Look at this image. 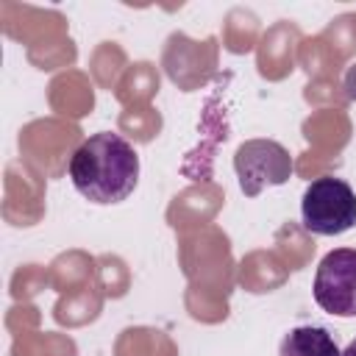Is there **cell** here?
<instances>
[{
  "label": "cell",
  "mask_w": 356,
  "mask_h": 356,
  "mask_svg": "<svg viewBox=\"0 0 356 356\" xmlns=\"http://www.w3.org/2000/svg\"><path fill=\"white\" fill-rule=\"evenodd\" d=\"M300 220L309 234L339 236L356 225V192L348 181L323 175L314 178L300 197Z\"/></svg>",
  "instance_id": "obj_2"
},
{
  "label": "cell",
  "mask_w": 356,
  "mask_h": 356,
  "mask_svg": "<svg viewBox=\"0 0 356 356\" xmlns=\"http://www.w3.org/2000/svg\"><path fill=\"white\" fill-rule=\"evenodd\" d=\"M342 356H356V339H353V342H350V345L342 350Z\"/></svg>",
  "instance_id": "obj_6"
},
{
  "label": "cell",
  "mask_w": 356,
  "mask_h": 356,
  "mask_svg": "<svg viewBox=\"0 0 356 356\" xmlns=\"http://www.w3.org/2000/svg\"><path fill=\"white\" fill-rule=\"evenodd\" d=\"M314 303L334 317H356V248H337L317 264Z\"/></svg>",
  "instance_id": "obj_4"
},
{
  "label": "cell",
  "mask_w": 356,
  "mask_h": 356,
  "mask_svg": "<svg viewBox=\"0 0 356 356\" xmlns=\"http://www.w3.org/2000/svg\"><path fill=\"white\" fill-rule=\"evenodd\" d=\"M70 181L89 203H122L139 184V153L111 131L92 134L70 159Z\"/></svg>",
  "instance_id": "obj_1"
},
{
  "label": "cell",
  "mask_w": 356,
  "mask_h": 356,
  "mask_svg": "<svg viewBox=\"0 0 356 356\" xmlns=\"http://www.w3.org/2000/svg\"><path fill=\"white\" fill-rule=\"evenodd\" d=\"M278 356H342L331 331L323 325H298L284 334Z\"/></svg>",
  "instance_id": "obj_5"
},
{
  "label": "cell",
  "mask_w": 356,
  "mask_h": 356,
  "mask_svg": "<svg viewBox=\"0 0 356 356\" xmlns=\"http://www.w3.org/2000/svg\"><path fill=\"white\" fill-rule=\"evenodd\" d=\"M234 170L239 189L248 197H256L264 186H281L292 178V156L273 139H248L236 147Z\"/></svg>",
  "instance_id": "obj_3"
}]
</instances>
